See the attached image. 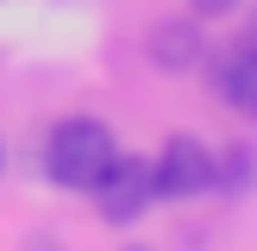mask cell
I'll return each mask as SVG.
<instances>
[{
    "label": "cell",
    "mask_w": 257,
    "mask_h": 251,
    "mask_svg": "<svg viewBox=\"0 0 257 251\" xmlns=\"http://www.w3.org/2000/svg\"><path fill=\"white\" fill-rule=\"evenodd\" d=\"M113 157H119V145L100 119H57L44 138V176L57 188H94Z\"/></svg>",
    "instance_id": "cell-1"
},
{
    "label": "cell",
    "mask_w": 257,
    "mask_h": 251,
    "mask_svg": "<svg viewBox=\"0 0 257 251\" xmlns=\"http://www.w3.org/2000/svg\"><path fill=\"white\" fill-rule=\"evenodd\" d=\"M213 188V151L201 145L195 132H170L163 151L151 157V195L157 201H188Z\"/></svg>",
    "instance_id": "cell-2"
},
{
    "label": "cell",
    "mask_w": 257,
    "mask_h": 251,
    "mask_svg": "<svg viewBox=\"0 0 257 251\" xmlns=\"http://www.w3.org/2000/svg\"><path fill=\"white\" fill-rule=\"evenodd\" d=\"M88 195H94V213L107 226H132V220H145V207L157 195H151V157H113L107 163V176H100L94 188H88Z\"/></svg>",
    "instance_id": "cell-3"
},
{
    "label": "cell",
    "mask_w": 257,
    "mask_h": 251,
    "mask_svg": "<svg viewBox=\"0 0 257 251\" xmlns=\"http://www.w3.org/2000/svg\"><path fill=\"white\" fill-rule=\"evenodd\" d=\"M213 94L226 100V107H238V113H251L257 119V44H238V50H226L220 63H213Z\"/></svg>",
    "instance_id": "cell-4"
},
{
    "label": "cell",
    "mask_w": 257,
    "mask_h": 251,
    "mask_svg": "<svg viewBox=\"0 0 257 251\" xmlns=\"http://www.w3.org/2000/svg\"><path fill=\"white\" fill-rule=\"evenodd\" d=\"M207 57V44H201V32L188 19H176V25H157V32H151V63H157V69H195V63Z\"/></svg>",
    "instance_id": "cell-5"
},
{
    "label": "cell",
    "mask_w": 257,
    "mask_h": 251,
    "mask_svg": "<svg viewBox=\"0 0 257 251\" xmlns=\"http://www.w3.org/2000/svg\"><path fill=\"white\" fill-rule=\"evenodd\" d=\"M251 182H257V151H251V145H226V151H213V188L245 195Z\"/></svg>",
    "instance_id": "cell-6"
},
{
    "label": "cell",
    "mask_w": 257,
    "mask_h": 251,
    "mask_svg": "<svg viewBox=\"0 0 257 251\" xmlns=\"http://www.w3.org/2000/svg\"><path fill=\"white\" fill-rule=\"evenodd\" d=\"M188 7H195V13H201V19H207V13H232V7H238V0H188Z\"/></svg>",
    "instance_id": "cell-7"
},
{
    "label": "cell",
    "mask_w": 257,
    "mask_h": 251,
    "mask_svg": "<svg viewBox=\"0 0 257 251\" xmlns=\"http://www.w3.org/2000/svg\"><path fill=\"white\" fill-rule=\"evenodd\" d=\"M0 170H7V145H0Z\"/></svg>",
    "instance_id": "cell-8"
}]
</instances>
